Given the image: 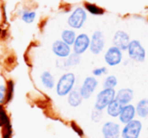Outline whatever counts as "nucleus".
Segmentation results:
<instances>
[{
  "label": "nucleus",
  "instance_id": "423d86ee",
  "mask_svg": "<svg viewBox=\"0 0 148 138\" xmlns=\"http://www.w3.org/2000/svg\"><path fill=\"white\" fill-rule=\"evenodd\" d=\"M105 45V37L101 31H95L92 36V39L90 41V49L94 55L100 54L104 49Z\"/></svg>",
  "mask_w": 148,
  "mask_h": 138
},
{
  "label": "nucleus",
  "instance_id": "7ed1b4c3",
  "mask_svg": "<svg viewBox=\"0 0 148 138\" xmlns=\"http://www.w3.org/2000/svg\"><path fill=\"white\" fill-rule=\"evenodd\" d=\"M87 20V13L84 8L77 7L68 18V24L72 28H81Z\"/></svg>",
  "mask_w": 148,
  "mask_h": 138
},
{
  "label": "nucleus",
  "instance_id": "bb28decb",
  "mask_svg": "<svg viewBox=\"0 0 148 138\" xmlns=\"http://www.w3.org/2000/svg\"><path fill=\"white\" fill-rule=\"evenodd\" d=\"M102 111L100 110H93V112H92V120L95 121V122H99L100 120H101L102 118Z\"/></svg>",
  "mask_w": 148,
  "mask_h": 138
},
{
  "label": "nucleus",
  "instance_id": "a211bd4d",
  "mask_svg": "<svg viewBox=\"0 0 148 138\" xmlns=\"http://www.w3.org/2000/svg\"><path fill=\"white\" fill-rule=\"evenodd\" d=\"M123 107H124V105H122L120 102L117 101L116 99H114L113 101H112L111 103L107 106V112H108V114H109L110 116L117 117V116L120 115V113H121V111H122Z\"/></svg>",
  "mask_w": 148,
  "mask_h": 138
},
{
  "label": "nucleus",
  "instance_id": "412c9836",
  "mask_svg": "<svg viewBox=\"0 0 148 138\" xmlns=\"http://www.w3.org/2000/svg\"><path fill=\"white\" fill-rule=\"evenodd\" d=\"M21 19L23 22L27 24L32 23L35 20V17H36V13L34 11H31V10H23L21 12Z\"/></svg>",
  "mask_w": 148,
  "mask_h": 138
},
{
  "label": "nucleus",
  "instance_id": "a878e982",
  "mask_svg": "<svg viewBox=\"0 0 148 138\" xmlns=\"http://www.w3.org/2000/svg\"><path fill=\"white\" fill-rule=\"evenodd\" d=\"M6 101V86L0 85V105H3Z\"/></svg>",
  "mask_w": 148,
  "mask_h": 138
},
{
  "label": "nucleus",
  "instance_id": "1a4fd4ad",
  "mask_svg": "<svg viewBox=\"0 0 148 138\" xmlns=\"http://www.w3.org/2000/svg\"><path fill=\"white\" fill-rule=\"evenodd\" d=\"M105 60L109 66L114 67L117 66L122 60V53L116 47H110L105 55Z\"/></svg>",
  "mask_w": 148,
  "mask_h": 138
},
{
  "label": "nucleus",
  "instance_id": "dca6fc26",
  "mask_svg": "<svg viewBox=\"0 0 148 138\" xmlns=\"http://www.w3.org/2000/svg\"><path fill=\"white\" fill-rule=\"evenodd\" d=\"M40 81H41V84L43 85V87L49 90H51L56 85L55 77H53V74H51V72H49V71H45V72L41 73Z\"/></svg>",
  "mask_w": 148,
  "mask_h": 138
},
{
  "label": "nucleus",
  "instance_id": "9d476101",
  "mask_svg": "<svg viewBox=\"0 0 148 138\" xmlns=\"http://www.w3.org/2000/svg\"><path fill=\"white\" fill-rule=\"evenodd\" d=\"M51 49L53 53L60 58H66L71 55L70 45H68L62 41H56L51 45Z\"/></svg>",
  "mask_w": 148,
  "mask_h": 138
},
{
  "label": "nucleus",
  "instance_id": "f257e3e1",
  "mask_svg": "<svg viewBox=\"0 0 148 138\" xmlns=\"http://www.w3.org/2000/svg\"><path fill=\"white\" fill-rule=\"evenodd\" d=\"M76 82V77L73 73H66L59 79L56 86V92L58 96L64 97L73 90Z\"/></svg>",
  "mask_w": 148,
  "mask_h": 138
},
{
  "label": "nucleus",
  "instance_id": "4be33fe9",
  "mask_svg": "<svg viewBox=\"0 0 148 138\" xmlns=\"http://www.w3.org/2000/svg\"><path fill=\"white\" fill-rule=\"evenodd\" d=\"M85 7H86V9L88 10L90 13L94 14V15H100V14L104 13V10L102 9V8L98 7L95 4L88 3V2H87V3H85Z\"/></svg>",
  "mask_w": 148,
  "mask_h": 138
},
{
  "label": "nucleus",
  "instance_id": "4468645a",
  "mask_svg": "<svg viewBox=\"0 0 148 138\" xmlns=\"http://www.w3.org/2000/svg\"><path fill=\"white\" fill-rule=\"evenodd\" d=\"M135 113H136V110H135L134 106L132 105H125L123 107L122 111L120 113V121L122 123H125L127 124L128 122H130L131 120H133L135 116Z\"/></svg>",
  "mask_w": 148,
  "mask_h": 138
},
{
  "label": "nucleus",
  "instance_id": "6e6552de",
  "mask_svg": "<svg viewBox=\"0 0 148 138\" xmlns=\"http://www.w3.org/2000/svg\"><path fill=\"white\" fill-rule=\"evenodd\" d=\"M73 45H74V53L77 55H82L90 47V38L86 33H81L76 36Z\"/></svg>",
  "mask_w": 148,
  "mask_h": 138
},
{
  "label": "nucleus",
  "instance_id": "5701e85b",
  "mask_svg": "<svg viewBox=\"0 0 148 138\" xmlns=\"http://www.w3.org/2000/svg\"><path fill=\"white\" fill-rule=\"evenodd\" d=\"M14 95V83L12 81H9L7 83V86H6V101L5 103H8L12 100Z\"/></svg>",
  "mask_w": 148,
  "mask_h": 138
},
{
  "label": "nucleus",
  "instance_id": "0eeeda50",
  "mask_svg": "<svg viewBox=\"0 0 148 138\" xmlns=\"http://www.w3.org/2000/svg\"><path fill=\"white\" fill-rule=\"evenodd\" d=\"M98 86V82L94 77H88L85 79L84 83H83L82 87L80 89V93L83 99H89L94 93Z\"/></svg>",
  "mask_w": 148,
  "mask_h": 138
},
{
  "label": "nucleus",
  "instance_id": "cd10ccee",
  "mask_svg": "<svg viewBox=\"0 0 148 138\" xmlns=\"http://www.w3.org/2000/svg\"><path fill=\"white\" fill-rule=\"evenodd\" d=\"M106 72H107V69H106L105 67H103V68L95 69V70L93 71V74L95 75V76H101V75L105 74Z\"/></svg>",
  "mask_w": 148,
  "mask_h": 138
},
{
  "label": "nucleus",
  "instance_id": "aec40b11",
  "mask_svg": "<svg viewBox=\"0 0 148 138\" xmlns=\"http://www.w3.org/2000/svg\"><path fill=\"white\" fill-rule=\"evenodd\" d=\"M76 39V33L72 29H64L62 32V41L68 45H72Z\"/></svg>",
  "mask_w": 148,
  "mask_h": 138
},
{
  "label": "nucleus",
  "instance_id": "b1692460",
  "mask_svg": "<svg viewBox=\"0 0 148 138\" xmlns=\"http://www.w3.org/2000/svg\"><path fill=\"white\" fill-rule=\"evenodd\" d=\"M8 123H10L9 117L6 114V111L4 110L3 106L0 105V127H3L5 125H7Z\"/></svg>",
  "mask_w": 148,
  "mask_h": 138
},
{
  "label": "nucleus",
  "instance_id": "2eb2a0df",
  "mask_svg": "<svg viewBox=\"0 0 148 138\" xmlns=\"http://www.w3.org/2000/svg\"><path fill=\"white\" fill-rule=\"evenodd\" d=\"M133 99V91L131 89H121L116 96V100L120 102L122 105H128Z\"/></svg>",
  "mask_w": 148,
  "mask_h": 138
},
{
  "label": "nucleus",
  "instance_id": "c756f323",
  "mask_svg": "<svg viewBox=\"0 0 148 138\" xmlns=\"http://www.w3.org/2000/svg\"><path fill=\"white\" fill-rule=\"evenodd\" d=\"M1 33H2V28L0 27V35H1Z\"/></svg>",
  "mask_w": 148,
  "mask_h": 138
},
{
  "label": "nucleus",
  "instance_id": "f8f14e48",
  "mask_svg": "<svg viewBox=\"0 0 148 138\" xmlns=\"http://www.w3.org/2000/svg\"><path fill=\"white\" fill-rule=\"evenodd\" d=\"M102 133L104 138H119L120 127L115 122H107L102 127Z\"/></svg>",
  "mask_w": 148,
  "mask_h": 138
},
{
  "label": "nucleus",
  "instance_id": "393cba45",
  "mask_svg": "<svg viewBox=\"0 0 148 138\" xmlns=\"http://www.w3.org/2000/svg\"><path fill=\"white\" fill-rule=\"evenodd\" d=\"M116 85H117V78L115 76H109L104 83L105 89H114Z\"/></svg>",
  "mask_w": 148,
  "mask_h": 138
},
{
  "label": "nucleus",
  "instance_id": "20e7f679",
  "mask_svg": "<svg viewBox=\"0 0 148 138\" xmlns=\"http://www.w3.org/2000/svg\"><path fill=\"white\" fill-rule=\"evenodd\" d=\"M128 54L129 56L132 58L133 60L138 62H142L145 60V49L144 47L141 45V43L138 41H132L129 43L128 45Z\"/></svg>",
  "mask_w": 148,
  "mask_h": 138
},
{
  "label": "nucleus",
  "instance_id": "f03ea898",
  "mask_svg": "<svg viewBox=\"0 0 148 138\" xmlns=\"http://www.w3.org/2000/svg\"><path fill=\"white\" fill-rule=\"evenodd\" d=\"M115 99V91L114 89H104L97 96L96 100L95 109L103 111V109L107 108V106Z\"/></svg>",
  "mask_w": 148,
  "mask_h": 138
},
{
  "label": "nucleus",
  "instance_id": "ddd939ff",
  "mask_svg": "<svg viewBox=\"0 0 148 138\" xmlns=\"http://www.w3.org/2000/svg\"><path fill=\"white\" fill-rule=\"evenodd\" d=\"M129 43H130V38H129V35L125 31L119 30L114 35V38H113L114 47H118L120 51L126 49L128 47Z\"/></svg>",
  "mask_w": 148,
  "mask_h": 138
},
{
  "label": "nucleus",
  "instance_id": "9b49d317",
  "mask_svg": "<svg viewBox=\"0 0 148 138\" xmlns=\"http://www.w3.org/2000/svg\"><path fill=\"white\" fill-rule=\"evenodd\" d=\"M80 55H77V54H72L66 58H60L57 60V67L62 70H68V69L75 67L77 65L80 64Z\"/></svg>",
  "mask_w": 148,
  "mask_h": 138
},
{
  "label": "nucleus",
  "instance_id": "39448f33",
  "mask_svg": "<svg viewBox=\"0 0 148 138\" xmlns=\"http://www.w3.org/2000/svg\"><path fill=\"white\" fill-rule=\"evenodd\" d=\"M142 129V124L138 120H131L128 122L122 131L123 138H138L140 131Z\"/></svg>",
  "mask_w": 148,
  "mask_h": 138
},
{
  "label": "nucleus",
  "instance_id": "6ab92c4d",
  "mask_svg": "<svg viewBox=\"0 0 148 138\" xmlns=\"http://www.w3.org/2000/svg\"><path fill=\"white\" fill-rule=\"evenodd\" d=\"M135 110H136L138 116L146 118L148 116V99H142L141 101H139Z\"/></svg>",
  "mask_w": 148,
  "mask_h": 138
},
{
  "label": "nucleus",
  "instance_id": "c85d7f7f",
  "mask_svg": "<svg viewBox=\"0 0 148 138\" xmlns=\"http://www.w3.org/2000/svg\"><path fill=\"white\" fill-rule=\"evenodd\" d=\"M72 127H73V128H74V130L76 131L77 133H79V134H80L81 136H82V135H83V131L81 130V128H80V127H78V126H77V125L75 124V123H73V124H72Z\"/></svg>",
  "mask_w": 148,
  "mask_h": 138
},
{
  "label": "nucleus",
  "instance_id": "f3484780",
  "mask_svg": "<svg viewBox=\"0 0 148 138\" xmlns=\"http://www.w3.org/2000/svg\"><path fill=\"white\" fill-rule=\"evenodd\" d=\"M83 98L79 90H72L68 94V103L71 107H78L82 104Z\"/></svg>",
  "mask_w": 148,
  "mask_h": 138
}]
</instances>
